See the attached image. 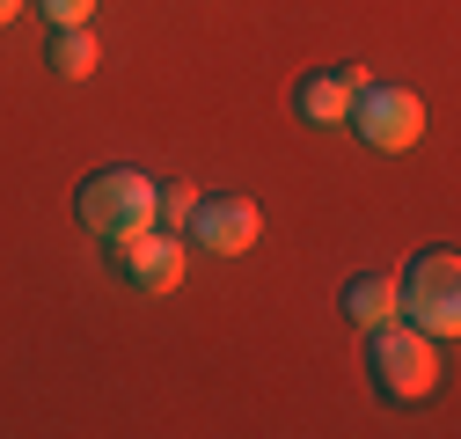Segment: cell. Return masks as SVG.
Wrapping results in <instances>:
<instances>
[{"instance_id":"6da1fadb","label":"cell","mask_w":461,"mask_h":439,"mask_svg":"<svg viewBox=\"0 0 461 439\" xmlns=\"http://www.w3.org/2000/svg\"><path fill=\"white\" fill-rule=\"evenodd\" d=\"M366 366H374V389L388 403H425L439 389V373H447L439 337H425V329L402 322V315L381 322V329H366Z\"/></svg>"},{"instance_id":"7a4b0ae2","label":"cell","mask_w":461,"mask_h":439,"mask_svg":"<svg viewBox=\"0 0 461 439\" xmlns=\"http://www.w3.org/2000/svg\"><path fill=\"white\" fill-rule=\"evenodd\" d=\"M74 220L88 235H103V242H125V235H140V228H154V176H140V169H95L81 191H74Z\"/></svg>"},{"instance_id":"3957f363","label":"cell","mask_w":461,"mask_h":439,"mask_svg":"<svg viewBox=\"0 0 461 439\" xmlns=\"http://www.w3.org/2000/svg\"><path fill=\"white\" fill-rule=\"evenodd\" d=\"M395 300H402V322H418L425 337H454L461 329V256L439 242V249H418L411 271L395 279Z\"/></svg>"},{"instance_id":"277c9868","label":"cell","mask_w":461,"mask_h":439,"mask_svg":"<svg viewBox=\"0 0 461 439\" xmlns=\"http://www.w3.org/2000/svg\"><path fill=\"white\" fill-rule=\"evenodd\" d=\"M344 125H359V139L374 154H411L425 139V95L402 88V81H366L352 95V118H344Z\"/></svg>"},{"instance_id":"5b68a950","label":"cell","mask_w":461,"mask_h":439,"mask_svg":"<svg viewBox=\"0 0 461 439\" xmlns=\"http://www.w3.org/2000/svg\"><path fill=\"white\" fill-rule=\"evenodd\" d=\"M184 228H191V249H205V256H242L264 235V212H257L249 191H212V198L191 205Z\"/></svg>"},{"instance_id":"8992f818","label":"cell","mask_w":461,"mask_h":439,"mask_svg":"<svg viewBox=\"0 0 461 439\" xmlns=\"http://www.w3.org/2000/svg\"><path fill=\"white\" fill-rule=\"evenodd\" d=\"M184 235L176 228H140L118 242V271L140 286V293H168V286H184Z\"/></svg>"},{"instance_id":"52a82bcc","label":"cell","mask_w":461,"mask_h":439,"mask_svg":"<svg viewBox=\"0 0 461 439\" xmlns=\"http://www.w3.org/2000/svg\"><path fill=\"white\" fill-rule=\"evenodd\" d=\"M359 88H366L359 67H322V74H301L294 110H301V118H315V125H344V118H352V95H359Z\"/></svg>"},{"instance_id":"ba28073f","label":"cell","mask_w":461,"mask_h":439,"mask_svg":"<svg viewBox=\"0 0 461 439\" xmlns=\"http://www.w3.org/2000/svg\"><path fill=\"white\" fill-rule=\"evenodd\" d=\"M395 315H402L395 271H366V279L344 286V322H352V329H381V322H395Z\"/></svg>"},{"instance_id":"9c48e42d","label":"cell","mask_w":461,"mask_h":439,"mask_svg":"<svg viewBox=\"0 0 461 439\" xmlns=\"http://www.w3.org/2000/svg\"><path fill=\"white\" fill-rule=\"evenodd\" d=\"M44 67L59 74V81H88V74L103 67V44H95V30H88V22L51 30V44H44Z\"/></svg>"},{"instance_id":"30bf717a","label":"cell","mask_w":461,"mask_h":439,"mask_svg":"<svg viewBox=\"0 0 461 439\" xmlns=\"http://www.w3.org/2000/svg\"><path fill=\"white\" fill-rule=\"evenodd\" d=\"M191 205H198V184H154V228H176L184 235Z\"/></svg>"},{"instance_id":"8fae6325","label":"cell","mask_w":461,"mask_h":439,"mask_svg":"<svg viewBox=\"0 0 461 439\" xmlns=\"http://www.w3.org/2000/svg\"><path fill=\"white\" fill-rule=\"evenodd\" d=\"M37 15H44L51 30H67V22H88V15H95V0H37Z\"/></svg>"},{"instance_id":"7c38bea8","label":"cell","mask_w":461,"mask_h":439,"mask_svg":"<svg viewBox=\"0 0 461 439\" xmlns=\"http://www.w3.org/2000/svg\"><path fill=\"white\" fill-rule=\"evenodd\" d=\"M23 15V0H0V22H15Z\"/></svg>"}]
</instances>
